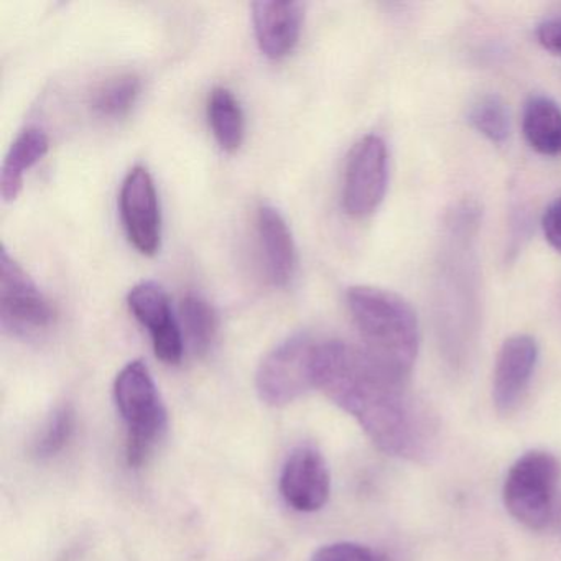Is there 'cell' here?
I'll return each instance as SVG.
<instances>
[{
  "instance_id": "1",
  "label": "cell",
  "mask_w": 561,
  "mask_h": 561,
  "mask_svg": "<svg viewBox=\"0 0 561 561\" xmlns=\"http://www.w3.org/2000/svg\"><path fill=\"white\" fill-rule=\"evenodd\" d=\"M314 379L380 451L412 461L428 455L435 436L432 416L407 389L409 380L387 369L366 347L320 341Z\"/></svg>"
},
{
  "instance_id": "2",
  "label": "cell",
  "mask_w": 561,
  "mask_h": 561,
  "mask_svg": "<svg viewBox=\"0 0 561 561\" xmlns=\"http://www.w3.org/2000/svg\"><path fill=\"white\" fill-rule=\"evenodd\" d=\"M363 346L396 376L409 380L419 356V318L409 301L383 288L356 285L346 294Z\"/></svg>"
},
{
  "instance_id": "3",
  "label": "cell",
  "mask_w": 561,
  "mask_h": 561,
  "mask_svg": "<svg viewBox=\"0 0 561 561\" xmlns=\"http://www.w3.org/2000/svg\"><path fill=\"white\" fill-rule=\"evenodd\" d=\"M114 400L127 426V461L140 466L149 459L167 432V410L149 367L133 360L114 382Z\"/></svg>"
},
{
  "instance_id": "4",
  "label": "cell",
  "mask_w": 561,
  "mask_h": 561,
  "mask_svg": "<svg viewBox=\"0 0 561 561\" xmlns=\"http://www.w3.org/2000/svg\"><path fill=\"white\" fill-rule=\"evenodd\" d=\"M561 465L543 449L522 455L505 476L504 505L508 514L530 530H543L553 517Z\"/></svg>"
},
{
  "instance_id": "5",
  "label": "cell",
  "mask_w": 561,
  "mask_h": 561,
  "mask_svg": "<svg viewBox=\"0 0 561 561\" xmlns=\"http://www.w3.org/2000/svg\"><path fill=\"white\" fill-rule=\"evenodd\" d=\"M320 341L307 333L294 334L262 359L255 387L262 402L284 407L317 387L314 367Z\"/></svg>"
},
{
  "instance_id": "6",
  "label": "cell",
  "mask_w": 561,
  "mask_h": 561,
  "mask_svg": "<svg viewBox=\"0 0 561 561\" xmlns=\"http://www.w3.org/2000/svg\"><path fill=\"white\" fill-rule=\"evenodd\" d=\"M55 311L8 249L0 251V324L15 336H35L54 323Z\"/></svg>"
},
{
  "instance_id": "7",
  "label": "cell",
  "mask_w": 561,
  "mask_h": 561,
  "mask_svg": "<svg viewBox=\"0 0 561 561\" xmlns=\"http://www.w3.org/2000/svg\"><path fill=\"white\" fill-rule=\"evenodd\" d=\"M389 156L379 136L363 137L347 153L343 179V206L351 218L363 219L377 211L387 192Z\"/></svg>"
},
{
  "instance_id": "8",
  "label": "cell",
  "mask_w": 561,
  "mask_h": 561,
  "mask_svg": "<svg viewBox=\"0 0 561 561\" xmlns=\"http://www.w3.org/2000/svg\"><path fill=\"white\" fill-rule=\"evenodd\" d=\"M121 219L130 244L144 255H156L162 242V215L156 183L146 167H134L123 182Z\"/></svg>"
},
{
  "instance_id": "9",
  "label": "cell",
  "mask_w": 561,
  "mask_h": 561,
  "mask_svg": "<svg viewBox=\"0 0 561 561\" xmlns=\"http://www.w3.org/2000/svg\"><path fill=\"white\" fill-rule=\"evenodd\" d=\"M127 305L149 331L156 356L165 364H179L185 353V340L167 291L157 282L144 280L130 288Z\"/></svg>"
},
{
  "instance_id": "10",
  "label": "cell",
  "mask_w": 561,
  "mask_h": 561,
  "mask_svg": "<svg viewBox=\"0 0 561 561\" xmlns=\"http://www.w3.org/2000/svg\"><path fill=\"white\" fill-rule=\"evenodd\" d=\"M538 360L537 341L528 334H515L502 344L492 377L495 412L511 416L520 409Z\"/></svg>"
},
{
  "instance_id": "11",
  "label": "cell",
  "mask_w": 561,
  "mask_h": 561,
  "mask_svg": "<svg viewBox=\"0 0 561 561\" xmlns=\"http://www.w3.org/2000/svg\"><path fill=\"white\" fill-rule=\"evenodd\" d=\"M280 492L295 511H320L331 492L330 469L323 455L313 446L294 449L282 469Z\"/></svg>"
},
{
  "instance_id": "12",
  "label": "cell",
  "mask_w": 561,
  "mask_h": 561,
  "mask_svg": "<svg viewBox=\"0 0 561 561\" xmlns=\"http://www.w3.org/2000/svg\"><path fill=\"white\" fill-rule=\"evenodd\" d=\"M304 19L305 8L300 2H254L252 22L262 54L272 60L291 54L300 41Z\"/></svg>"
},
{
  "instance_id": "13",
  "label": "cell",
  "mask_w": 561,
  "mask_h": 561,
  "mask_svg": "<svg viewBox=\"0 0 561 561\" xmlns=\"http://www.w3.org/2000/svg\"><path fill=\"white\" fill-rule=\"evenodd\" d=\"M257 234L268 280L277 287H285L297 268V248L287 221L274 206L259 208Z\"/></svg>"
},
{
  "instance_id": "14",
  "label": "cell",
  "mask_w": 561,
  "mask_h": 561,
  "mask_svg": "<svg viewBox=\"0 0 561 561\" xmlns=\"http://www.w3.org/2000/svg\"><path fill=\"white\" fill-rule=\"evenodd\" d=\"M50 149L47 134L38 127H28L19 134L5 153L0 173V195L5 203L15 202L24 188L25 173L41 162Z\"/></svg>"
},
{
  "instance_id": "15",
  "label": "cell",
  "mask_w": 561,
  "mask_h": 561,
  "mask_svg": "<svg viewBox=\"0 0 561 561\" xmlns=\"http://www.w3.org/2000/svg\"><path fill=\"white\" fill-rule=\"evenodd\" d=\"M525 139L545 157H561V107L550 98L535 96L525 104Z\"/></svg>"
},
{
  "instance_id": "16",
  "label": "cell",
  "mask_w": 561,
  "mask_h": 561,
  "mask_svg": "<svg viewBox=\"0 0 561 561\" xmlns=\"http://www.w3.org/2000/svg\"><path fill=\"white\" fill-rule=\"evenodd\" d=\"M179 323L183 340L196 356L208 353L218 333V314L202 295L188 294L180 301Z\"/></svg>"
},
{
  "instance_id": "17",
  "label": "cell",
  "mask_w": 561,
  "mask_h": 561,
  "mask_svg": "<svg viewBox=\"0 0 561 561\" xmlns=\"http://www.w3.org/2000/svg\"><path fill=\"white\" fill-rule=\"evenodd\" d=\"M208 119L213 136L226 152H236L244 140V113L238 98L228 88H215L209 94Z\"/></svg>"
},
{
  "instance_id": "18",
  "label": "cell",
  "mask_w": 561,
  "mask_h": 561,
  "mask_svg": "<svg viewBox=\"0 0 561 561\" xmlns=\"http://www.w3.org/2000/svg\"><path fill=\"white\" fill-rule=\"evenodd\" d=\"M140 88L142 84L136 75H119L111 78L104 81L94 93L93 110L100 116L111 117V119L126 116L136 104Z\"/></svg>"
},
{
  "instance_id": "19",
  "label": "cell",
  "mask_w": 561,
  "mask_h": 561,
  "mask_svg": "<svg viewBox=\"0 0 561 561\" xmlns=\"http://www.w3.org/2000/svg\"><path fill=\"white\" fill-rule=\"evenodd\" d=\"M469 123L492 144H502L508 137V113L504 101L495 94L479 98L469 111Z\"/></svg>"
},
{
  "instance_id": "20",
  "label": "cell",
  "mask_w": 561,
  "mask_h": 561,
  "mask_svg": "<svg viewBox=\"0 0 561 561\" xmlns=\"http://www.w3.org/2000/svg\"><path fill=\"white\" fill-rule=\"evenodd\" d=\"M77 415L70 405L55 410L54 415L45 423L44 430L35 438L34 455L38 459H48L64 451L65 446L73 438Z\"/></svg>"
},
{
  "instance_id": "21",
  "label": "cell",
  "mask_w": 561,
  "mask_h": 561,
  "mask_svg": "<svg viewBox=\"0 0 561 561\" xmlns=\"http://www.w3.org/2000/svg\"><path fill=\"white\" fill-rule=\"evenodd\" d=\"M311 561H382V558L364 545L337 541L320 548Z\"/></svg>"
},
{
  "instance_id": "22",
  "label": "cell",
  "mask_w": 561,
  "mask_h": 561,
  "mask_svg": "<svg viewBox=\"0 0 561 561\" xmlns=\"http://www.w3.org/2000/svg\"><path fill=\"white\" fill-rule=\"evenodd\" d=\"M537 38L545 50L561 57V11L540 22Z\"/></svg>"
},
{
  "instance_id": "23",
  "label": "cell",
  "mask_w": 561,
  "mask_h": 561,
  "mask_svg": "<svg viewBox=\"0 0 561 561\" xmlns=\"http://www.w3.org/2000/svg\"><path fill=\"white\" fill-rule=\"evenodd\" d=\"M541 228L548 244L561 252V196L548 206L541 219Z\"/></svg>"
}]
</instances>
